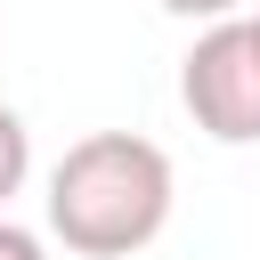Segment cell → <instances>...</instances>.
Listing matches in <instances>:
<instances>
[{
  "instance_id": "6",
  "label": "cell",
  "mask_w": 260,
  "mask_h": 260,
  "mask_svg": "<svg viewBox=\"0 0 260 260\" xmlns=\"http://www.w3.org/2000/svg\"><path fill=\"white\" fill-rule=\"evenodd\" d=\"M252 32H260V16H252Z\"/></svg>"
},
{
  "instance_id": "3",
  "label": "cell",
  "mask_w": 260,
  "mask_h": 260,
  "mask_svg": "<svg viewBox=\"0 0 260 260\" xmlns=\"http://www.w3.org/2000/svg\"><path fill=\"white\" fill-rule=\"evenodd\" d=\"M24 179H32V130H24L16 106H0V211H8V195Z\"/></svg>"
},
{
  "instance_id": "4",
  "label": "cell",
  "mask_w": 260,
  "mask_h": 260,
  "mask_svg": "<svg viewBox=\"0 0 260 260\" xmlns=\"http://www.w3.org/2000/svg\"><path fill=\"white\" fill-rule=\"evenodd\" d=\"M154 8H162V16H187V24H228L244 0H154Z\"/></svg>"
},
{
  "instance_id": "2",
  "label": "cell",
  "mask_w": 260,
  "mask_h": 260,
  "mask_svg": "<svg viewBox=\"0 0 260 260\" xmlns=\"http://www.w3.org/2000/svg\"><path fill=\"white\" fill-rule=\"evenodd\" d=\"M179 106L195 114L203 138H219V146H260V32H252V16L211 24V32L179 57Z\"/></svg>"
},
{
  "instance_id": "5",
  "label": "cell",
  "mask_w": 260,
  "mask_h": 260,
  "mask_svg": "<svg viewBox=\"0 0 260 260\" xmlns=\"http://www.w3.org/2000/svg\"><path fill=\"white\" fill-rule=\"evenodd\" d=\"M0 260H49V244H41L32 228H16V219L0 211Z\"/></svg>"
},
{
  "instance_id": "1",
  "label": "cell",
  "mask_w": 260,
  "mask_h": 260,
  "mask_svg": "<svg viewBox=\"0 0 260 260\" xmlns=\"http://www.w3.org/2000/svg\"><path fill=\"white\" fill-rule=\"evenodd\" d=\"M171 154L138 130H89L49 171V236L73 260H130L171 228Z\"/></svg>"
}]
</instances>
